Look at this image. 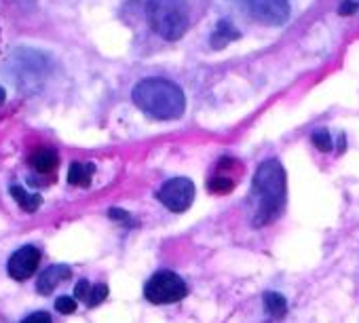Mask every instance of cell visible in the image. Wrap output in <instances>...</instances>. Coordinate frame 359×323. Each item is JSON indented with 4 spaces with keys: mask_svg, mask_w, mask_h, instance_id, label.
Here are the masks:
<instances>
[{
    "mask_svg": "<svg viewBox=\"0 0 359 323\" xmlns=\"http://www.w3.org/2000/svg\"><path fill=\"white\" fill-rule=\"evenodd\" d=\"M234 184H237L234 182V176H228L224 169L218 167V174L210 178L208 188H210L212 194H228V192L234 190Z\"/></svg>",
    "mask_w": 359,
    "mask_h": 323,
    "instance_id": "obj_14",
    "label": "cell"
},
{
    "mask_svg": "<svg viewBox=\"0 0 359 323\" xmlns=\"http://www.w3.org/2000/svg\"><path fill=\"white\" fill-rule=\"evenodd\" d=\"M248 9L262 26H284L290 19L288 0H248Z\"/></svg>",
    "mask_w": 359,
    "mask_h": 323,
    "instance_id": "obj_7",
    "label": "cell"
},
{
    "mask_svg": "<svg viewBox=\"0 0 359 323\" xmlns=\"http://www.w3.org/2000/svg\"><path fill=\"white\" fill-rule=\"evenodd\" d=\"M5 98H7V91H5L3 87H0V104H3V102H5Z\"/></svg>",
    "mask_w": 359,
    "mask_h": 323,
    "instance_id": "obj_23",
    "label": "cell"
},
{
    "mask_svg": "<svg viewBox=\"0 0 359 323\" xmlns=\"http://www.w3.org/2000/svg\"><path fill=\"white\" fill-rule=\"evenodd\" d=\"M357 9H359V3H355V0H342L340 7H338V13L340 15H353V13H357Z\"/></svg>",
    "mask_w": 359,
    "mask_h": 323,
    "instance_id": "obj_22",
    "label": "cell"
},
{
    "mask_svg": "<svg viewBox=\"0 0 359 323\" xmlns=\"http://www.w3.org/2000/svg\"><path fill=\"white\" fill-rule=\"evenodd\" d=\"M55 308L62 313V315H72L76 311V298H70V296H62L55 300Z\"/></svg>",
    "mask_w": 359,
    "mask_h": 323,
    "instance_id": "obj_18",
    "label": "cell"
},
{
    "mask_svg": "<svg viewBox=\"0 0 359 323\" xmlns=\"http://www.w3.org/2000/svg\"><path fill=\"white\" fill-rule=\"evenodd\" d=\"M311 142L315 144L317 150H322V152H330L332 150V136H330L328 129H317L311 136Z\"/></svg>",
    "mask_w": 359,
    "mask_h": 323,
    "instance_id": "obj_17",
    "label": "cell"
},
{
    "mask_svg": "<svg viewBox=\"0 0 359 323\" xmlns=\"http://www.w3.org/2000/svg\"><path fill=\"white\" fill-rule=\"evenodd\" d=\"M57 163H59V156L51 148H38L30 156V165L38 174H51V172H55L57 169Z\"/></svg>",
    "mask_w": 359,
    "mask_h": 323,
    "instance_id": "obj_10",
    "label": "cell"
},
{
    "mask_svg": "<svg viewBox=\"0 0 359 323\" xmlns=\"http://www.w3.org/2000/svg\"><path fill=\"white\" fill-rule=\"evenodd\" d=\"M106 298H108V286L106 284H95V286H91V290L85 298V304L89 308H93V306H100Z\"/></svg>",
    "mask_w": 359,
    "mask_h": 323,
    "instance_id": "obj_16",
    "label": "cell"
},
{
    "mask_svg": "<svg viewBox=\"0 0 359 323\" xmlns=\"http://www.w3.org/2000/svg\"><path fill=\"white\" fill-rule=\"evenodd\" d=\"M21 323H51V315L45 311H36V313L28 315Z\"/></svg>",
    "mask_w": 359,
    "mask_h": 323,
    "instance_id": "obj_21",
    "label": "cell"
},
{
    "mask_svg": "<svg viewBox=\"0 0 359 323\" xmlns=\"http://www.w3.org/2000/svg\"><path fill=\"white\" fill-rule=\"evenodd\" d=\"M7 64L13 70V74L17 76L19 85H28V83H34V80H41L49 72L47 55L41 53V51H36V49H28V47L17 49L9 57Z\"/></svg>",
    "mask_w": 359,
    "mask_h": 323,
    "instance_id": "obj_5",
    "label": "cell"
},
{
    "mask_svg": "<svg viewBox=\"0 0 359 323\" xmlns=\"http://www.w3.org/2000/svg\"><path fill=\"white\" fill-rule=\"evenodd\" d=\"M108 216L112 218V220H116V222H123V224H127V226H136V222H134V218L125 212V210H118V207H112L110 212H108Z\"/></svg>",
    "mask_w": 359,
    "mask_h": 323,
    "instance_id": "obj_19",
    "label": "cell"
},
{
    "mask_svg": "<svg viewBox=\"0 0 359 323\" xmlns=\"http://www.w3.org/2000/svg\"><path fill=\"white\" fill-rule=\"evenodd\" d=\"M156 199L161 201L169 212L184 214L194 201V184L190 178H172L158 188Z\"/></svg>",
    "mask_w": 359,
    "mask_h": 323,
    "instance_id": "obj_6",
    "label": "cell"
},
{
    "mask_svg": "<svg viewBox=\"0 0 359 323\" xmlns=\"http://www.w3.org/2000/svg\"><path fill=\"white\" fill-rule=\"evenodd\" d=\"M11 196L17 201V205L24 210V212H36L41 207V194H32V192H26L21 186H11Z\"/></svg>",
    "mask_w": 359,
    "mask_h": 323,
    "instance_id": "obj_15",
    "label": "cell"
},
{
    "mask_svg": "<svg viewBox=\"0 0 359 323\" xmlns=\"http://www.w3.org/2000/svg\"><path fill=\"white\" fill-rule=\"evenodd\" d=\"M252 196L256 203L252 224L256 228L275 222L284 214L288 201V182H286V169L277 158H266L256 169L252 180Z\"/></svg>",
    "mask_w": 359,
    "mask_h": 323,
    "instance_id": "obj_1",
    "label": "cell"
},
{
    "mask_svg": "<svg viewBox=\"0 0 359 323\" xmlns=\"http://www.w3.org/2000/svg\"><path fill=\"white\" fill-rule=\"evenodd\" d=\"M146 17L150 28L163 40H180L190 24V11L184 0H148Z\"/></svg>",
    "mask_w": 359,
    "mask_h": 323,
    "instance_id": "obj_3",
    "label": "cell"
},
{
    "mask_svg": "<svg viewBox=\"0 0 359 323\" xmlns=\"http://www.w3.org/2000/svg\"><path fill=\"white\" fill-rule=\"evenodd\" d=\"M186 294H188L186 281L172 270L154 273L144 286V298L152 304H176L184 300Z\"/></svg>",
    "mask_w": 359,
    "mask_h": 323,
    "instance_id": "obj_4",
    "label": "cell"
},
{
    "mask_svg": "<svg viewBox=\"0 0 359 323\" xmlns=\"http://www.w3.org/2000/svg\"><path fill=\"white\" fill-rule=\"evenodd\" d=\"M134 104L156 120H178L186 110L184 91L167 78H144L131 91Z\"/></svg>",
    "mask_w": 359,
    "mask_h": 323,
    "instance_id": "obj_2",
    "label": "cell"
},
{
    "mask_svg": "<svg viewBox=\"0 0 359 323\" xmlns=\"http://www.w3.org/2000/svg\"><path fill=\"white\" fill-rule=\"evenodd\" d=\"M89 290H91V284H89L87 279H81V281H78V284H76V288H74V298L85 302V298H87Z\"/></svg>",
    "mask_w": 359,
    "mask_h": 323,
    "instance_id": "obj_20",
    "label": "cell"
},
{
    "mask_svg": "<svg viewBox=\"0 0 359 323\" xmlns=\"http://www.w3.org/2000/svg\"><path fill=\"white\" fill-rule=\"evenodd\" d=\"M264 311L273 319H284L288 313V300L279 292H266L264 294Z\"/></svg>",
    "mask_w": 359,
    "mask_h": 323,
    "instance_id": "obj_13",
    "label": "cell"
},
{
    "mask_svg": "<svg viewBox=\"0 0 359 323\" xmlns=\"http://www.w3.org/2000/svg\"><path fill=\"white\" fill-rule=\"evenodd\" d=\"M239 36H241V34H239V30L228 19H222V21H218V26H216V30H214V34L210 38V45L214 49H224L226 45L239 40Z\"/></svg>",
    "mask_w": 359,
    "mask_h": 323,
    "instance_id": "obj_11",
    "label": "cell"
},
{
    "mask_svg": "<svg viewBox=\"0 0 359 323\" xmlns=\"http://www.w3.org/2000/svg\"><path fill=\"white\" fill-rule=\"evenodd\" d=\"M70 277H72L70 266H66V264H53V266H49L41 277H38L36 292L43 294V296H47V294H51V292L62 284V281H66V279H70Z\"/></svg>",
    "mask_w": 359,
    "mask_h": 323,
    "instance_id": "obj_9",
    "label": "cell"
},
{
    "mask_svg": "<svg viewBox=\"0 0 359 323\" xmlns=\"http://www.w3.org/2000/svg\"><path fill=\"white\" fill-rule=\"evenodd\" d=\"M93 174H95V165L93 163H72L70 169H68V182L72 186H81V188H87L93 180Z\"/></svg>",
    "mask_w": 359,
    "mask_h": 323,
    "instance_id": "obj_12",
    "label": "cell"
},
{
    "mask_svg": "<svg viewBox=\"0 0 359 323\" xmlns=\"http://www.w3.org/2000/svg\"><path fill=\"white\" fill-rule=\"evenodd\" d=\"M41 264V252H38L34 246H24L19 248L11 258H9V275L15 281H26L28 277H32Z\"/></svg>",
    "mask_w": 359,
    "mask_h": 323,
    "instance_id": "obj_8",
    "label": "cell"
}]
</instances>
